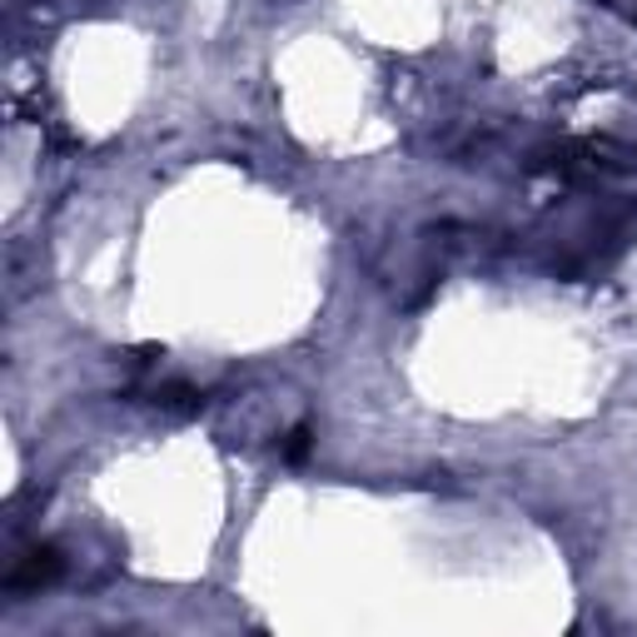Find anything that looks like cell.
<instances>
[{
	"mask_svg": "<svg viewBox=\"0 0 637 637\" xmlns=\"http://www.w3.org/2000/svg\"><path fill=\"white\" fill-rule=\"evenodd\" d=\"M60 573V557H55V547H30L25 557H20L15 567H10V577L6 583L10 587H40V583H50V577Z\"/></svg>",
	"mask_w": 637,
	"mask_h": 637,
	"instance_id": "cell-1",
	"label": "cell"
}]
</instances>
